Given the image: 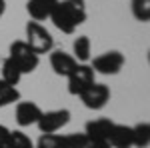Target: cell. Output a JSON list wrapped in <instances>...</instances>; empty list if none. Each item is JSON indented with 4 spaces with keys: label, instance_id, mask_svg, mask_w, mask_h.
<instances>
[{
    "label": "cell",
    "instance_id": "10",
    "mask_svg": "<svg viewBox=\"0 0 150 148\" xmlns=\"http://www.w3.org/2000/svg\"><path fill=\"white\" fill-rule=\"evenodd\" d=\"M50 66L58 76H68L72 70L78 66V62L74 60L72 54L64 52V50H52L50 54Z\"/></svg>",
    "mask_w": 150,
    "mask_h": 148
},
{
    "label": "cell",
    "instance_id": "21",
    "mask_svg": "<svg viewBox=\"0 0 150 148\" xmlns=\"http://www.w3.org/2000/svg\"><path fill=\"white\" fill-rule=\"evenodd\" d=\"M8 132H10V130H8L6 126L0 124V144H4V142H6V138H8Z\"/></svg>",
    "mask_w": 150,
    "mask_h": 148
},
{
    "label": "cell",
    "instance_id": "12",
    "mask_svg": "<svg viewBox=\"0 0 150 148\" xmlns=\"http://www.w3.org/2000/svg\"><path fill=\"white\" fill-rule=\"evenodd\" d=\"M108 144L112 148H132V126L114 124L108 136Z\"/></svg>",
    "mask_w": 150,
    "mask_h": 148
},
{
    "label": "cell",
    "instance_id": "23",
    "mask_svg": "<svg viewBox=\"0 0 150 148\" xmlns=\"http://www.w3.org/2000/svg\"><path fill=\"white\" fill-rule=\"evenodd\" d=\"M4 12H6V0H0V18L4 16Z\"/></svg>",
    "mask_w": 150,
    "mask_h": 148
},
{
    "label": "cell",
    "instance_id": "17",
    "mask_svg": "<svg viewBox=\"0 0 150 148\" xmlns=\"http://www.w3.org/2000/svg\"><path fill=\"white\" fill-rule=\"evenodd\" d=\"M18 100H20V92H18V88L0 80V108L10 106V104L18 102Z\"/></svg>",
    "mask_w": 150,
    "mask_h": 148
},
{
    "label": "cell",
    "instance_id": "5",
    "mask_svg": "<svg viewBox=\"0 0 150 148\" xmlns=\"http://www.w3.org/2000/svg\"><path fill=\"white\" fill-rule=\"evenodd\" d=\"M70 122V110L66 108H60V110H48L42 112V116L38 118V130L42 134H56L58 130H62L64 126Z\"/></svg>",
    "mask_w": 150,
    "mask_h": 148
},
{
    "label": "cell",
    "instance_id": "7",
    "mask_svg": "<svg viewBox=\"0 0 150 148\" xmlns=\"http://www.w3.org/2000/svg\"><path fill=\"white\" fill-rule=\"evenodd\" d=\"M80 100L86 108L90 110H100L104 108L108 100H110V88L106 84H100V82H94L92 86H88L86 90L80 94Z\"/></svg>",
    "mask_w": 150,
    "mask_h": 148
},
{
    "label": "cell",
    "instance_id": "11",
    "mask_svg": "<svg viewBox=\"0 0 150 148\" xmlns=\"http://www.w3.org/2000/svg\"><path fill=\"white\" fill-rule=\"evenodd\" d=\"M60 0H28L26 2V12L30 14V18L34 22H42V20L50 18V14H52V10H54V6Z\"/></svg>",
    "mask_w": 150,
    "mask_h": 148
},
{
    "label": "cell",
    "instance_id": "4",
    "mask_svg": "<svg viewBox=\"0 0 150 148\" xmlns=\"http://www.w3.org/2000/svg\"><path fill=\"white\" fill-rule=\"evenodd\" d=\"M94 76H96V72L92 70L90 64H78V66L66 76V78H68V92L72 96H80L88 86H92L94 82H96Z\"/></svg>",
    "mask_w": 150,
    "mask_h": 148
},
{
    "label": "cell",
    "instance_id": "3",
    "mask_svg": "<svg viewBox=\"0 0 150 148\" xmlns=\"http://www.w3.org/2000/svg\"><path fill=\"white\" fill-rule=\"evenodd\" d=\"M24 42L30 46L38 56L54 50V38H52V34L40 22H34V20L26 24V40Z\"/></svg>",
    "mask_w": 150,
    "mask_h": 148
},
{
    "label": "cell",
    "instance_id": "1",
    "mask_svg": "<svg viewBox=\"0 0 150 148\" xmlns=\"http://www.w3.org/2000/svg\"><path fill=\"white\" fill-rule=\"evenodd\" d=\"M50 20L60 32L74 34V30L86 22V4L84 0H62L54 6Z\"/></svg>",
    "mask_w": 150,
    "mask_h": 148
},
{
    "label": "cell",
    "instance_id": "2",
    "mask_svg": "<svg viewBox=\"0 0 150 148\" xmlns=\"http://www.w3.org/2000/svg\"><path fill=\"white\" fill-rule=\"evenodd\" d=\"M8 58L18 66V70H20L22 74L34 72V70L38 68V64H40V56H38L24 40H14V42H12Z\"/></svg>",
    "mask_w": 150,
    "mask_h": 148
},
{
    "label": "cell",
    "instance_id": "22",
    "mask_svg": "<svg viewBox=\"0 0 150 148\" xmlns=\"http://www.w3.org/2000/svg\"><path fill=\"white\" fill-rule=\"evenodd\" d=\"M86 148H112L108 142H88Z\"/></svg>",
    "mask_w": 150,
    "mask_h": 148
},
{
    "label": "cell",
    "instance_id": "20",
    "mask_svg": "<svg viewBox=\"0 0 150 148\" xmlns=\"http://www.w3.org/2000/svg\"><path fill=\"white\" fill-rule=\"evenodd\" d=\"M34 148H64L60 134H42Z\"/></svg>",
    "mask_w": 150,
    "mask_h": 148
},
{
    "label": "cell",
    "instance_id": "24",
    "mask_svg": "<svg viewBox=\"0 0 150 148\" xmlns=\"http://www.w3.org/2000/svg\"><path fill=\"white\" fill-rule=\"evenodd\" d=\"M0 148H6V144H0Z\"/></svg>",
    "mask_w": 150,
    "mask_h": 148
},
{
    "label": "cell",
    "instance_id": "14",
    "mask_svg": "<svg viewBox=\"0 0 150 148\" xmlns=\"http://www.w3.org/2000/svg\"><path fill=\"white\" fill-rule=\"evenodd\" d=\"M150 144V124L148 122H138L132 126V146L136 148H148Z\"/></svg>",
    "mask_w": 150,
    "mask_h": 148
},
{
    "label": "cell",
    "instance_id": "16",
    "mask_svg": "<svg viewBox=\"0 0 150 148\" xmlns=\"http://www.w3.org/2000/svg\"><path fill=\"white\" fill-rule=\"evenodd\" d=\"M20 78H22V72L18 70V66L12 62L10 58H6V60L2 62V82L16 86V84L20 82Z\"/></svg>",
    "mask_w": 150,
    "mask_h": 148
},
{
    "label": "cell",
    "instance_id": "15",
    "mask_svg": "<svg viewBox=\"0 0 150 148\" xmlns=\"http://www.w3.org/2000/svg\"><path fill=\"white\" fill-rule=\"evenodd\" d=\"M4 144H6V148H34V142L22 130H10Z\"/></svg>",
    "mask_w": 150,
    "mask_h": 148
},
{
    "label": "cell",
    "instance_id": "6",
    "mask_svg": "<svg viewBox=\"0 0 150 148\" xmlns=\"http://www.w3.org/2000/svg\"><path fill=\"white\" fill-rule=\"evenodd\" d=\"M92 70L98 72V74H104V76H112V74H118L122 66H124V56L122 52L118 50H110V52H104L100 56H96L92 60Z\"/></svg>",
    "mask_w": 150,
    "mask_h": 148
},
{
    "label": "cell",
    "instance_id": "13",
    "mask_svg": "<svg viewBox=\"0 0 150 148\" xmlns=\"http://www.w3.org/2000/svg\"><path fill=\"white\" fill-rule=\"evenodd\" d=\"M72 56L78 64H86L90 60V38L88 36H78L72 44Z\"/></svg>",
    "mask_w": 150,
    "mask_h": 148
},
{
    "label": "cell",
    "instance_id": "19",
    "mask_svg": "<svg viewBox=\"0 0 150 148\" xmlns=\"http://www.w3.org/2000/svg\"><path fill=\"white\" fill-rule=\"evenodd\" d=\"M132 16L138 22H148L150 20V0H132L130 2Z\"/></svg>",
    "mask_w": 150,
    "mask_h": 148
},
{
    "label": "cell",
    "instance_id": "9",
    "mask_svg": "<svg viewBox=\"0 0 150 148\" xmlns=\"http://www.w3.org/2000/svg\"><path fill=\"white\" fill-rule=\"evenodd\" d=\"M42 116V108L38 106L36 102H18L16 104V122L18 126H32L38 122V118Z\"/></svg>",
    "mask_w": 150,
    "mask_h": 148
},
{
    "label": "cell",
    "instance_id": "8",
    "mask_svg": "<svg viewBox=\"0 0 150 148\" xmlns=\"http://www.w3.org/2000/svg\"><path fill=\"white\" fill-rule=\"evenodd\" d=\"M112 126H114V122H112L110 118H96V120L86 122L84 134L88 136L90 142H108V136H110Z\"/></svg>",
    "mask_w": 150,
    "mask_h": 148
},
{
    "label": "cell",
    "instance_id": "18",
    "mask_svg": "<svg viewBox=\"0 0 150 148\" xmlns=\"http://www.w3.org/2000/svg\"><path fill=\"white\" fill-rule=\"evenodd\" d=\"M60 140L64 148H86L88 146V136L84 132H70V134H60Z\"/></svg>",
    "mask_w": 150,
    "mask_h": 148
}]
</instances>
